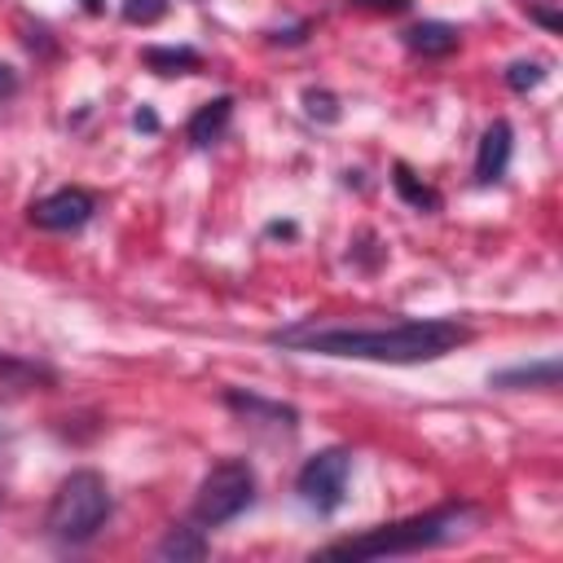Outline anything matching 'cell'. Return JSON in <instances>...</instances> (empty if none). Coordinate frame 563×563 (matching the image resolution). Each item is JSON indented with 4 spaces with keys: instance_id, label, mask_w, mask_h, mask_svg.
<instances>
[{
    "instance_id": "cell-1",
    "label": "cell",
    "mask_w": 563,
    "mask_h": 563,
    "mask_svg": "<svg viewBox=\"0 0 563 563\" xmlns=\"http://www.w3.org/2000/svg\"><path fill=\"white\" fill-rule=\"evenodd\" d=\"M471 330L453 317H400V321H299L273 330L268 343L290 352H321L347 361H383V365H422L462 347Z\"/></svg>"
},
{
    "instance_id": "cell-2",
    "label": "cell",
    "mask_w": 563,
    "mask_h": 563,
    "mask_svg": "<svg viewBox=\"0 0 563 563\" xmlns=\"http://www.w3.org/2000/svg\"><path fill=\"white\" fill-rule=\"evenodd\" d=\"M471 523H475V506L471 501H449V506H435L427 515H409L400 523H383V528H369L361 537L330 541V545H321V559H391V554H418V550H431V545H444V541L462 537Z\"/></svg>"
},
{
    "instance_id": "cell-3",
    "label": "cell",
    "mask_w": 563,
    "mask_h": 563,
    "mask_svg": "<svg viewBox=\"0 0 563 563\" xmlns=\"http://www.w3.org/2000/svg\"><path fill=\"white\" fill-rule=\"evenodd\" d=\"M110 506L114 501H110L106 475L84 466V471H70L57 484V493L48 501V515H44V528L62 545H84V541H92L101 532V523L110 519Z\"/></svg>"
},
{
    "instance_id": "cell-4",
    "label": "cell",
    "mask_w": 563,
    "mask_h": 563,
    "mask_svg": "<svg viewBox=\"0 0 563 563\" xmlns=\"http://www.w3.org/2000/svg\"><path fill=\"white\" fill-rule=\"evenodd\" d=\"M251 501H255V471H251V462L224 457V462H216L202 475V484L194 493V519L202 528H220V523L238 519Z\"/></svg>"
},
{
    "instance_id": "cell-5",
    "label": "cell",
    "mask_w": 563,
    "mask_h": 563,
    "mask_svg": "<svg viewBox=\"0 0 563 563\" xmlns=\"http://www.w3.org/2000/svg\"><path fill=\"white\" fill-rule=\"evenodd\" d=\"M347 475H352V453L334 444V449L312 453V457L299 466L295 493H299V501H303L308 510L334 515V510L343 506V497H347Z\"/></svg>"
},
{
    "instance_id": "cell-6",
    "label": "cell",
    "mask_w": 563,
    "mask_h": 563,
    "mask_svg": "<svg viewBox=\"0 0 563 563\" xmlns=\"http://www.w3.org/2000/svg\"><path fill=\"white\" fill-rule=\"evenodd\" d=\"M92 211H97V198L79 185H66V189H53L40 202H31V224L48 229V233H70V229H84L92 220Z\"/></svg>"
},
{
    "instance_id": "cell-7",
    "label": "cell",
    "mask_w": 563,
    "mask_h": 563,
    "mask_svg": "<svg viewBox=\"0 0 563 563\" xmlns=\"http://www.w3.org/2000/svg\"><path fill=\"white\" fill-rule=\"evenodd\" d=\"M510 150H515L510 123H506V119H493V123L484 128V136H479V150H475V180H479V185L501 180L506 167H510Z\"/></svg>"
},
{
    "instance_id": "cell-8",
    "label": "cell",
    "mask_w": 563,
    "mask_h": 563,
    "mask_svg": "<svg viewBox=\"0 0 563 563\" xmlns=\"http://www.w3.org/2000/svg\"><path fill=\"white\" fill-rule=\"evenodd\" d=\"M488 387H501V391L559 387V361H554V356H545V361H519V365H510V369L488 374Z\"/></svg>"
},
{
    "instance_id": "cell-9",
    "label": "cell",
    "mask_w": 563,
    "mask_h": 563,
    "mask_svg": "<svg viewBox=\"0 0 563 563\" xmlns=\"http://www.w3.org/2000/svg\"><path fill=\"white\" fill-rule=\"evenodd\" d=\"M229 119H233V97H211L207 106H198L185 123V136L194 145H216L224 132H229Z\"/></svg>"
},
{
    "instance_id": "cell-10",
    "label": "cell",
    "mask_w": 563,
    "mask_h": 563,
    "mask_svg": "<svg viewBox=\"0 0 563 563\" xmlns=\"http://www.w3.org/2000/svg\"><path fill=\"white\" fill-rule=\"evenodd\" d=\"M457 40L462 35L449 22H418V26L405 31V48L418 53V57H449L457 48Z\"/></svg>"
},
{
    "instance_id": "cell-11",
    "label": "cell",
    "mask_w": 563,
    "mask_h": 563,
    "mask_svg": "<svg viewBox=\"0 0 563 563\" xmlns=\"http://www.w3.org/2000/svg\"><path fill=\"white\" fill-rule=\"evenodd\" d=\"M141 62L154 70V75H189L202 66V53L189 48V44H150L141 53Z\"/></svg>"
},
{
    "instance_id": "cell-12",
    "label": "cell",
    "mask_w": 563,
    "mask_h": 563,
    "mask_svg": "<svg viewBox=\"0 0 563 563\" xmlns=\"http://www.w3.org/2000/svg\"><path fill=\"white\" fill-rule=\"evenodd\" d=\"M158 559H207V537H202V528H189V523H176V528H167V537L158 541V550H154Z\"/></svg>"
},
{
    "instance_id": "cell-13",
    "label": "cell",
    "mask_w": 563,
    "mask_h": 563,
    "mask_svg": "<svg viewBox=\"0 0 563 563\" xmlns=\"http://www.w3.org/2000/svg\"><path fill=\"white\" fill-rule=\"evenodd\" d=\"M224 405L229 409H238V413H246V418H268V422H277V427H295V409L290 405H273V400H260V396H242V391H224Z\"/></svg>"
},
{
    "instance_id": "cell-14",
    "label": "cell",
    "mask_w": 563,
    "mask_h": 563,
    "mask_svg": "<svg viewBox=\"0 0 563 563\" xmlns=\"http://www.w3.org/2000/svg\"><path fill=\"white\" fill-rule=\"evenodd\" d=\"M391 185H396V194H400L413 211H440V194H435L427 180H418L405 163H396V167H391Z\"/></svg>"
},
{
    "instance_id": "cell-15",
    "label": "cell",
    "mask_w": 563,
    "mask_h": 563,
    "mask_svg": "<svg viewBox=\"0 0 563 563\" xmlns=\"http://www.w3.org/2000/svg\"><path fill=\"white\" fill-rule=\"evenodd\" d=\"M35 383H53V374L40 369V365H26L18 356H0V387L4 391H22V387H35Z\"/></svg>"
},
{
    "instance_id": "cell-16",
    "label": "cell",
    "mask_w": 563,
    "mask_h": 563,
    "mask_svg": "<svg viewBox=\"0 0 563 563\" xmlns=\"http://www.w3.org/2000/svg\"><path fill=\"white\" fill-rule=\"evenodd\" d=\"M541 84H545V62L519 57V62L506 66V88H510V92H532V88H541Z\"/></svg>"
},
{
    "instance_id": "cell-17",
    "label": "cell",
    "mask_w": 563,
    "mask_h": 563,
    "mask_svg": "<svg viewBox=\"0 0 563 563\" xmlns=\"http://www.w3.org/2000/svg\"><path fill=\"white\" fill-rule=\"evenodd\" d=\"M123 22H132V26H154L163 13H167V0H123Z\"/></svg>"
},
{
    "instance_id": "cell-18",
    "label": "cell",
    "mask_w": 563,
    "mask_h": 563,
    "mask_svg": "<svg viewBox=\"0 0 563 563\" xmlns=\"http://www.w3.org/2000/svg\"><path fill=\"white\" fill-rule=\"evenodd\" d=\"M303 110H308V119H321V123H334L339 119V101L325 88H308L303 92Z\"/></svg>"
},
{
    "instance_id": "cell-19",
    "label": "cell",
    "mask_w": 563,
    "mask_h": 563,
    "mask_svg": "<svg viewBox=\"0 0 563 563\" xmlns=\"http://www.w3.org/2000/svg\"><path fill=\"white\" fill-rule=\"evenodd\" d=\"M356 9H374V13H405L413 0H352Z\"/></svg>"
},
{
    "instance_id": "cell-20",
    "label": "cell",
    "mask_w": 563,
    "mask_h": 563,
    "mask_svg": "<svg viewBox=\"0 0 563 563\" xmlns=\"http://www.w3.org/2000/svg\"><path fill=\"white\" fill-rule=\"evenodd\" d=\"M18 92V70L0 62V97H13Z\"/></svg>"
},
{
    "instance_id": "cell-21",
    "label": "cell",
    "mask_w": 563,
    "mask_h": 563,
    "mask_svg": "<svg viewBox=\"0 0 563 563\" xmlns=\"http://www.w3.org/2000/svg\"><path fill=\"white\" fill-rule=\"evenodd\" d=\"M132 123H136V128H145V132H158V114H154V110H136V114H132Z\"/></svg>"
},
{
    "instance_id": "cell-22",
    "label": "cell",
    "mask_w": 563,
    "mask_h": 563,
    "mask_svg": "<svg viewBox=\"0 0 563 563\" xmlns=\"http://www.w3.org/2000/svg\"><path fill=\"white\" fill-rule=\"evenodd\" d=\"M84 9H88V13H97V9H101V0H84Z\"/></svg>"
}]
</instances>
